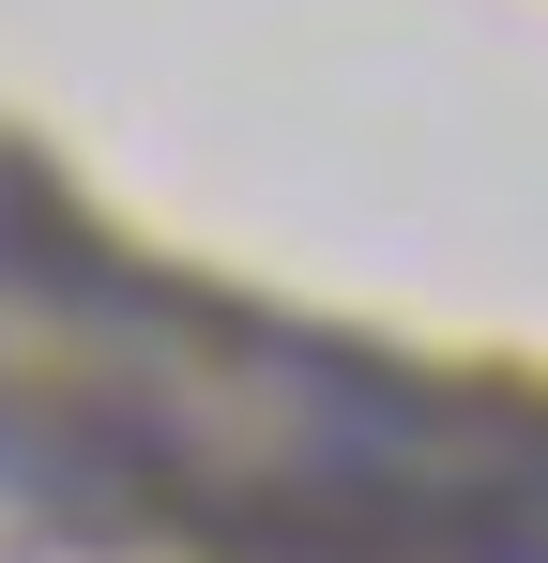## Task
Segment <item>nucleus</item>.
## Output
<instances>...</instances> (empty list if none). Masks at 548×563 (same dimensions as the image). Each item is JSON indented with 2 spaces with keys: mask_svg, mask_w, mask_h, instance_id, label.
I'll list each match as a JSON object with an SVG mask.
<instances>
[{
  "mask_svg": "<svg viewBox=\"0 0 548 563\" xmlns=\"http://www.w3.org/2000/svg\"><path fill=\"white\" fill-rule=\"evenodd\" d=\"M472 563H548V518H503V533H487Z\"/></svg>",
  "mask_w": 548,
  "mask_h": 563,
  "instance_id": "obj_1",
  "label": "nucleus"
}]
</instances>
